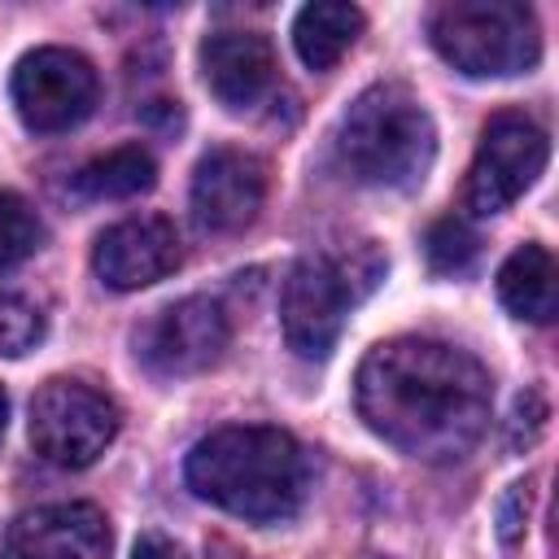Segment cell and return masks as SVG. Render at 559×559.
Returning <instances> with one entry per match:
<instances>
[{"label":"cell","mask_w":559,"mask_h":559,"mask_svg":"<svg viewBox=\"0 0 559 559\" xmlns=\"http://www.w3.org/2000/svg\"><path fill=\"white\" fill-rule=\"evenodd\" d=\"M489 371L459 345L397 336L358 362L354 406L393 450L424 463L463 459L489 428Z\"/></svg>","instance_id":"1"},{"label":"cell","mask_w":559,"mask_h":559,"mask_svg":"<svg viewBox=\"0 0 559 559\" xmlns=\"http://www.w3.org/2000/svg\"><path fill=\"white\" fill-rule=\"evenodd\" d=\"M183 476L205 502L253 524L288 520L306 493L301 445L271 424L214 428L188 450Z\"/></svg>","instance_id":"2"},{"label":"cell","mask_w":559,"mask_h":559,"mask_svg":"<svg viewBox=\"0 0 559 559\" xmlns=\"http://www.w3.org/2000/svg\"><path fill=\"white\" fill-rule=\"evenodd\" d=\"M332 153L362 188H415L432 166L437 127L406 83H376L341 114Z\"/></svg>","instance_id":"3"},{"label":"cell","mask_w":559,"mask_h":559,"mask_svg":"<svg viewBox=\"0 0 559 559\" xmlns=\"http://www.w3.org/2000/svg\"><path fill=\"white\" fill-rule=\"evenodd\" d=\"M432 48L472 79L524 74L542 57V31L528 4L515 0H454L432 17Z\"/></svg>","instance_id":"4"},{"label":"cell","mask_w":559,"mask_h":559,"mask_svg":"<svg viewBox=\"0 0 559 559\" xmlns=\"http://www.w3.org/2000/svg\"><path fill=\"white\" fill-rule=\"evenodd\" d=\"M118 437V406L83 380H48L31 397V445L52 467H87Z\"/></svg>","instance_id":"5"},{"label":"cell","mask_w":559,"mask_h":559,"mask_svg":"<svg viewBox=\"0 0 559 559\" xmlns=\"http://www.w3.org/2000/svg\"><path fill=\"white\" fill-rule=\"evenodd\" d=\"M546 153H550L546 131L533 118L511 114V109L493 114L480 131V144L467 170V210L476 218H489L515 205L542 175Z\"/></svg>","instance_id":"6"},{"label":"cell","mask_w":559,"mask_h":559,"mask_svg":"<svg viewBox=\"0 0 559 559\" xmlns=\"http://www.w3.org/2000/svg\"><path fill=\"white\" fill-rule=\"evenodd\" d=\"M13 105L31 131H70L96 105V70L70 48H35L13 70Z\"/></svg>","instance_id":"7"},{"label":"cell","mask_w":559,"mask_h":559,"mask_svg":"<svg viewBox=\"0 0 559 559\" xmlns=\"http://www.w3.org/2000/svg\"><path fill=\"white\" fill-rule=\"evenodd\" d=\"M227 314L218 301L210 297H183V301H170L166 310H157L140 336H135V358L162 376V380H175V376H197L205 367H214L227 349Z\"/></svg>","instance_id":"8"},{"label":"cell","mask_w":559,"mask_h":559,"mask_svg":"<svg viewBox=\"0 0 559 559\" xmlns=\"http://www.w3.org/2000/svg\"><path fill=\"white\" fill-rule=\"evenodd\" d=\"M266 201V166L245 148H210L192 170V218L201 231H245Z\"/></svg>","instance_id":"9"},{"label":"cell","mask_w":559,"mask_h":559,"mask_svg":"<svg viewBox=\"0 0 559 559\" xmlns=\"http://www.w3.org/2000/svg\"><path fill=\"white\" fill-rule=\"evenodd\" d=\"M345 306L349 293L336 280L332 262L323 253L301 258L288 280H284V301H280V323H284V341L297 358H328L341 323H345Z\"/></svg>","instance_id":"10"},{"label":"cell","mask_w":559,"mask_h":559,"mask_svg":"<svg viewBox=\"0 0 559 559\" xmlns=\"http://www.w3.org/2000/svg\"><path fill=\"white\" fill-rule=\"evenodd\" d=\"M92 266L105 288H118V293L148 288L179 266V236L162 214L122 218L96 236Z\"/></svg>","instance_id":"11"},{"label":"cell","mask_w":559,"mask_h":559,"mask_svg":"<svg viewBox=\"0 0 559 559\" xmlns=\"http://www.w3.org/2000/svg\"><path fill=\"white\" fill-rule=\"evenodd\" d=\"M109 520L92 502H52L17 515L4 533L0 559H105Z\"/></svg>","instance_id":"12"},{"label":"cell","mask_w":559,"mask_h":559,"mask_svg":"<svg viewBox=\"0 0 559 559\" xmlns=\"http://www.w3.org/2000/svg\"><path fill=\"white\" fill-rule=\"evenodd\" d=\"M201 79L227 109H253L275 83V52L258 31H214L201 39Z\"/></svg>","instance_id":"13"},{"label":"cell","mask_w":559,"mask_h":559,"mask_svg":"<svg viewBox=\"0 0 559 559\" xmlns=\"http://www.w3.org/2000/svg\"><path fill=\"white\" fill-rule=\"evenodd\" d=\"M362 35V9L345 0H314L293 22V48L306 70H332Z\"/></svg>","instance_id":"14"},{"label":"cell","mask_w":559,"mask_h":559,"mask_svg":"<svg viewBox=\"0 0 559 559\" xmlns=\"http://www.w3.org/2000/svg\"><path fill=\"white\" fill-rule=\"evenodd\" d=\"M498 297L515 319L546 323L555 314V258L542 245H520L498 271Z\"/></svg>","instance_id":"15"},{"label":"cell","mask_w":559,"mask_h":559,"mask_svg":"<svg viewBox=\"0 0 559 559\" xmlns=\"http://www.w3.org/2000/svg\"><path fill=\"white\" fill-rule=\"evenodd\" d=\"M157 183V162L148 157V148L140 144H122L96 162H87L74 175V188L92 201H122V197H140Z\"/></svg>","instance_id":"16"},{"label":"cell","mask_w":559,"mask_h":559,"mask_svg":"<svg viewBox=\"0 0 559 559\" xmlns=\"http://www.w3.org/2000/svg\"><path fill=\"white\" fill-rule=\"evenodd\" d=\"M424 253H428V266H432L437 275H463V271L476 262L480 240H476V231H472L463 218L445 214V218H437V223L428 227Z\"/></svg>","instance_id":"17"},{"label":"cell","mask_w":559,"mask_h":559,"mask_svg":"<svg viewBox=\"0 0 559 559\" xmlns=\"http://www.w3.org/2000/svg\"><path fill=\"white\" fill-rule=\"evenodd\" d=\"M44 341V310L22 293H0V354L22 358Z\"/></svg>","instance_id":"18"},{"label":"cell","mask_w":559,"mask_h":559,"mask_svg":"<svg viewBox=\"0 0 559 559\" xmlns=\"http://www.w3.org/2000/svg\"><path fill=\"white\" fill-rule=\"evenodd\" d=\"M39 245V218L17 192H0V271L31 258Z\"/></svg>","instance_id":"19"},{"label":"cell","mask_w":559,"mask_h":559,"mask_svg":"<svg viewBox=\"0 0 559 559\" xmlns=\"http://www.w3.org/2000/svg\"><path fill=\"white\" fill-rule=\"evenodd\" d=\"M323 258L332 262L336 280L345 284L349 301L367 297V293L380 284V275H384V258H380V249H376L371 240H354V245H345V249H336V253H323Z\"/></svg>","instance_id":"20"},{"label":"cell","mask_w":559,"mask_h":559,"mask_svg":"<svg viewBox=\"0 0 559 559\" xmlns=\"http://www.w3.org/2000/svg\"><path fill=\"white\" fill-rule=\"evenodd\" d=\"M546 415H550V406H546L542 389H524V393L515 397V406H511V419H507V445H511V450H528V445L542 437Z\"/></svg>","instance_id":"21"},{"label":"cell","mask_w":559,"mask_h":559,"mask_svg":"<svg viewBox=\"0 0 559 559\" xmlns=\"http://www.w3.org/2000/svg\"><path fill=\"white\" fill-rule=\"evenodd\" d=\"M524 520H528V485L520 480V485H511V489L502 493V502H498V537H502L507 546H515L520 533H524Z\"/></svg>","instance_id":"22"},{"label":"cell","mask_w":559,"mask_h":559,"mask_svg":"<svg viewBox=\"0 0 559 559\" xmlns=\"http://www.w3.org/2000/svg\"><path fill=\"white\" fill-rule=\"evenodd\" d=\"M131 559H188V550L166 533H140V542L131 546Z\"/></svg>","instance_id":"23"},{"label":"cell","mask_w":559,"mask_h":559,"mask_svg":"<svg viewBox=\"0 0 559 559\" xmlns=\"http://www.w3.org/2000/svg\"><path fill=\"white\" fill-rule=\"evenodd\" d=\"M4 424H9V397H4V389H0V437H4Z\"/></svg>","instance_id":"24"}]
</instances>
